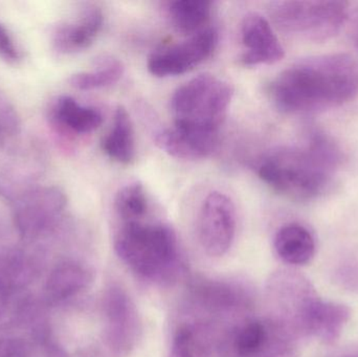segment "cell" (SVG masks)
Segmentation results:
<instances>
[{"mask_svg":"<svg viewBox=\"0 0 358 357\" xmlns=\"http://www.w3.org/2000/svg\"><path fill=\"white\" fill-rule=\"evenodd\" d=\"M0 60L17 64L21 60L20 50L10 31L0 23Z\"/></svg>","mask_w":358,"mask_h":357,"instance_id":"obj_26","label":"cell"},{"mask_svg":"<svg viewBox=\"0 0 358 357\" xmlns=\"http://www.w3.org/2000/svg\"><path fill=\"white\" fill-rule=\"evenodd\" d=\"M231 83L202 73L179 86L171 99L174 127L197 133L219 134L233 100Z\"/></svg>","mask_w":358,"mask_h":357,"instance_id":"obj_4","label":"cell"},{"mask_svg":"<svg viewBox=\"0 0 358 357\" xmlns=\"http://www.w3.org/2000/svg\"><path fill=\"white\" fill-rule=\"evenodd\" d=\"M353 39H355V43L358 50V18L355 24V29H353Z\"/></svg>","mask_w":358,"mask_h":357,"instance_id":"obj_31","label":"cell"},{"mask_svg":"<svg viewBox=\"0 0 358 357\" xmlns=\"http://www.w3.org/2000/svg\"><path fill=\"white\" fill-rule=\"evenodd\" d=\"M0 357H29V347L20 339H0Z\"/></svg>","mask_w":358,"mask_h":357,"instance_id":"obj_27","label":"cell"},{"mask_svg":"<svg viewBox=\"0 0 358 357\" xmlns=\"http://www.w3.org/2000/svg\"><path fill=\"white\" fill-rule=\"evenodd\" d=\"M105 154L122 165H129L136 159V136L129 113L119 106L113 115V126L102 140Z\"/></svg>","mask_w":358,"mask_h":357,"instance_id":"obj_17","label":"cell"},{"mask_svg":"<svg viewBox=\"0 0 358 357\" xmlns=\"http://www.w3.org/2000/svg\"><path fill=\"white\" fill-rule=\"evenodd\" d=\"M344 1H275L269 6L273 22L287 35L307 41L331 39L348 18Z\"/></svg>","mask_w":358,"mask_h":357,"instance_id":"obj_6","label":"cell"},{"mask_svg":"<svg viewBox=\"0 0 358 357\" xmlns=\"http://www.w3.org/2000/svg\"><path fill=\"white\" fill-rule=\"evenodd\" d=\"M16 127V117L12 115L8 107L0 106V143Z\"/></svg>","mask_w":358,"mask_h":357,"instance_id":"obj_28","label":"cell"},{"mask_svg":"<svg viewBox=\"0 0 358 357\" xmlns=\"http://www.w3.org/2000/svg\"><path fill=\"white\" fill-rule=\"evenodd\" d=\"M104 23L102 10L87 6L73 20L58 25L52 34V45L63 54H77L87 50L100 35Z\"/></svg>","mask_w":358,"mask_h":357,"instance_id":"obj_12","label":"cell"},{"mask_svg":"<svg viewBox=\"0 0 358 357\" xmlns=\"http://www.w3.org/2000/svg\"><path fill=\"white\" fill-rule=\"evenodd\" d=\"M218 33L206 27L189 36V39L157 50L148 59L147 68L159 78L183 75L208 60L216 50Z\"/></svg>","mask_w":358,"mask_h":357,"instance_id":"obj_8","label":"cell"},{"mask_svg":"<svg viewBox=\"0 0 358 357\" xmlns=\"http://www.w3.org/2000/svg\"><path fill=\"white\" fill-rule=\"evenodd\" d=\"M52 121L69 133L83 136L96 131L103 123V115L94 107L80 104L69 96L55 101L50 110Z\"/></svg>","mask_w":358,"mask_h":357,"instance_id":"obj_15","label":"cell"},{"mask_svg":"<svg viewBox=\"0 0 358 357\" xmlns=\"http://www.w3.org/2000/svg\"><path fill=\"white\" fill-rule=\"evenodd\" d=\"M237 215L233 201L224 193L210 192L202 201L198 215V238L206 255L219 258L235 240Z\"/></svg>","mask_w":358,"mask_h":357,"instance_id":"obj_7","label":"cell"},{"mask_svg":"<svg viewBox=\"0 0 358 357\" xmlns=\"http://www.w3.org/2000/svg\"><path fill=\"white\" fill-rule=\"evenodd\" d=\"M90 281V272L80 264L73 262L59 264L46 281V300L52 304L66 301L84 291Z\"/></svg>","mask_w":358,"mask_h":357,"instance_id":"obj_18","label":"cell"},{"mask_svg":"<svg viewBox=\"0 0 358 357\" xmlns=\"http://www.w3.org/2000/svg\"><path fill=\"white\" fill-rule=\"evenodd\" d=\"M350 316L351 310L348 306L323 301L313 323L311 337H317L324 343H334L342 335Z\"/></svg>","mask_w":358,"mask_h":357,"instance_id":"obj_22","label":"cell"},{"mask_svg":"<svg viewBox=\"0 0 358 357\" xmlns=\"http://www.w3.org/2000/svg\"><path fill=\"white\" fill-rule=\"evenodd\" d=\"M115 211L123 224L143 221L149 203L146 190L140 182H131L117 191L115 197Z\"/></svg>","mask_w":358,"mask_h":357,"instance_id":"obj_23","label":"cell"},{"mask_svg":"<svg viewBox=\"0 0 358 357\" xmlns=\"http://www.w3.org/2000/svg\"><path fill=\"white\" fill-rule=\"evenodd\" d=\"M269 337L268 322L248 320L234 329L229 348L235 357H258Z\"/></svg>","mask_w":358,"mask_h":357,"instance_id":"obj_21","label":"cell"},{"mask_svg":"<svg viewBox=\"0 0 358 357\" xmlns=\"http://www.w3.org/2000/svg\"><path fill=\"white\" fill-rule=\"evenodd\" d=\"M266 300L271 323L290 337H311L323 300L305 277L294 270L273 272L267 280Z\"/></svg>","mask_w":358,"mask_h":357,"instance_id":"obj_5","label":"cell"},{"mask_svg":"<svg viewBox=\"0 0 358 357\" xmlns=\"http://www.w3.org/2000/svg\"><path fill=\"white\" fill-rule=\"evenodd\" d=\"M124 73V65L119 59L103 56L96 59L94 68L75 73L69 78V85L77 90L90 92L108 87L119 82Z\"/></svg>","mask_w":358,"mask_h":357,"instance_id":"obj_19","label":"cell"},{"mask_svg":"<svg viewBox=\"0 0 358 357\" xmlns=\"http://www.w3.org/2000/svg\"><path fill=\"white\" fill-rule=\"evenodd\" d=\"M267 94L273 106L287 115L338 108L358 94V65L346 54L304 59L282 71Z\"/></svg>","mask_w":358,"mask_h":357,"instance_id":"obj_1","label":"cell"},{"mask_svg":"<svg viewBox=\"0 0 358 357\" xmlns=\"http://www.w3.org/2000/svg\"><path fill=\"white\" fill-rule=\"evenodd\" d=\"M273 247L282 261L294 266L306 265L315 254L313 235L298 224L282 226L275 234Z\"/></svg>","mask_w":358,"mask_h":357,"instance_id":"obj_16","label":"cell"},{"mask_svg":"<svg viewBox=\"0 0 358 357\" xmlns=\"http://www.w3.org/2000/svg\"><path fill=\"white\" fill-rule=\"evenodd\" d=\"M10 291V289L0 280V314H1L2 309H3L4 303H6V298H8Z\"/></svg>","mask_w":358,"mask_h":357,"instance_id":"obj_29","label":"cell"},{"mask_svg":"<svg viewBox=\"0 0 358 357\" xmlns=\"http://www.w3.org/2000/svg\"><path fill=\"white\" fill-rule=\"evenodd\" d=\"M268 324V340L258 357H296L292 346V337L271 321Z\"/></svg>","mask_w":358,"mask_h":357,"instance_id":"obj_25","label":"cell"},{"mask_svg":"<svg viewBox=\"0 0 358 357\" xmlns=\"http://www.w3.org/2000/svg\"><path fill=\"white\" fill-rule=\"evenodd\" d=\"M48 356L50 357H67L66 354L57 347V346H50V350H48Z\"/></svg>","mask_w":358,"mask_h":357,"instance_id":"obj_30","label":"cell"},{"mask_svg":"<svg viewBox=\"0 0 358 357\" xmlns=\"http://www.w3.org/2000/svg\"><path fill=\"white\" fill-rule=\"evenodd\" d=\"M212 8L213 2L208 0H176L170 3V18L178 31L192 36L204 29Z\"/></svg>","mask_w":358,"mask_h":357,"instance_id":"obj_20","label":"cell"},{"mask_svg":"<svg viewBox=\"0 0 358 357\" xmlns=\"http://www.w3.org/2000/svg\"><path fill=\"white\" fill-rule=\"evenodd\" d=\"M108 346L119 354H128L138 345L142 333L140 316L127 291L117 285L109 287L104 298Z\"/></svg>","mask_w":358,"mask_h":357,"instance_id":"obj_10","label":"cell"},{"mask_svg":"<svg viewBox=\"0 0 358 357\" xmlns=\"http://www.w3.org/2000/svg\"><path fill=\"white\" fill-rule=\"evenodd\" d=\"M196 305L214 314H233L250 307V297L240 285L214 279H196L191 284Z\"/></svg>","mask_w":358,"mask_h":357,"instance_id":"obj_13","label":"cell"},{"mask_svg":"<svg viewBox=\"0 0 358 357\" xmlns=\"http://www.w3.org/2000/svg\"><path fill=\"white\" fill-rule=\"evenodd\" d=\"M342 161L338 143L325 132L313 129L303 146L281 147L267 153L259 161L257 173L285 198L309 201L327 191Z\"/></svg>","mask_w":358,"mask_h":357,"instance_id":"obj_2","label":"cell"},{"mask_svg":"<svg viewBox=\"0 0 358 357\" xmlns=\"http://www.w3.org/2000/svg\"><path fill=\"white\" fill-rule=\"evenodd\" d=\"M66 205V195L60 188L31 189L17 201L15 207L17 226L25 237L40 236L57 224Z\"/></svg>","mask_w":358,"mask_h":357,"instance_id":"obj_9","label":"cell"},{"mask_svg":"<svg viewBox=\"0 0 358 357\" xmlns=\"http://www.w3.org/2000/svg\"><path fill=\"white\" fill-rule=\"evenodd\" d=\"M168 357H212L203 330L194 325H181L174 333Z\"/></svg>","mask_w":358,"mask_h":357,"instance_id":"obj_24","label":"cell"},{"mask_svg":"<svg viewBox=\"0 0 358 357\" xmlns=\"http://www.w3.org/2000/svg\"><path fill=\"white\" fill-rule=\"evenodd\" d=\"M115 251L122 262L145 280L171 283L185 268L178 237L167 224H122L115 235Z\"/></svg>","mask_w":358,"mask_h":357,"instance_id":"obj_3","label":"cell"},{"mask_svg":"<svg viewBox=\"0 0 358 357\" xmlns=\"http://www.w3.org/2000/svg\"><path fill=\"white\" fill-rule=\"evenodd\" d=\"M241 40L244 52L239 58L243 66H258L279 62L284 48L269 21L259 13H250L241 23Z\"/></svg>","mask_w":358,"mask_h":357,"instance_id":"obj_11","label":"cell"},{"mask_svg":"<svg viewBox=\"0 0 358 357\" xmlns=\"http://www.w3.org/2000/svg\"><path fill=\"white\" fill-rule=\"evenodd\" d=\"M155 143L170 156L196 161L210 156L216 150L219 134L197 133L172 127L157 132Z\"/></svg>","mask_w":358,"mask_h":357,"instance_id":"obj_14","label":"cell"}]
</instances>
